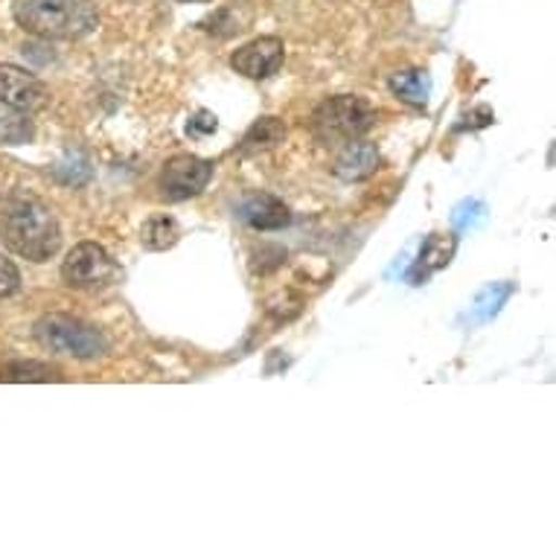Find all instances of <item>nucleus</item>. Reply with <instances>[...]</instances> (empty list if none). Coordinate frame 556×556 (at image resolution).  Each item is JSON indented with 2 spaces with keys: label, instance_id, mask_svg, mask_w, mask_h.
<instances>
[{
  "label": "nucleus",
  "instance_id": "nucleus-13",
  "mask_svg": "<svg viewBox=\"0 0 556 556\" xmlns=\"http://www.w3.org/2000/svg\"><path fill=\"white\" fill-rule=\"evenodd\" d=\"M391 91L396 93L402 102L422 109V105L429 102L431 79L426 71H400V74L391 76Z\"/></svg>",
  "mask_w": 556,
  "mask_h": 556
},
{
  "label": "nucleus",
  "instance_id": "nucleus-2",
  "mask_svg": "<svg viewBox=\"0 0 556 556\" xmlns=\"http://www.w3.org/2000/svg\"><path fill=\"white\" fill-rule=\"evenodd\" d=\"M12 15L24 33L45 41L79 38L97 27V12L88 0H15Z\"/></svg>",
  "mask_w": 556,
  "mask_h": 556
},
{
  "label": "nucleus",
  "instance_id": "nucleus-12",
  "mask_svg": "<svg viewBox=\"0 0 556 556\" xmlns=\"http://www.w3.org/2000/svg\"><path fill=\"white\" fill-rule=\"evenodd\" d=\"M283 140H286L283 119L263 117L248 128L245 137H242V143H239V152H242V155H260V152H268V149L280 147Z\"/></svg>",
  "mask_w": 556,
  "mask_h": 556
},
{
  "label": "nucleus",
  "instance_id": "nucleus-17",
  "mask_svg": "<svg viewBox=\"0 0 556 556\" xmlns=\"http://www.w3.org/2000/svg\"><path fill=\"white\" fill-rule=\"evenodd\" d=\"M33 135L36 128L29 114L0 105V147H21V143H29Z\"/></svg>",
  "mask_w": 556,
  "mask_h": 556
},
{
  "label": "nucleus",
  "instance_id": "nucleus-3",
  "mask_svg": "<svg viewBox=\"0 0 556 556\" xmlns=\"http://www.w3.org/2000/svg\"><path fill=\"white\" fill-rule=\"evenodd\" d=\"M33 336L45 350L71 358H97L109 353V341L100 329L74 315L50 312L45 318L36 320Z\"/></svg>",
  "mask_w": 556,
  "mask_h": 556
},
{
  "label": "nucleus",
  "instance_id": "nucleus-11",
  "mask_svg": "<svg viewBox=\"0 0 556 556\" xmlns=\"http://www.w3.org/2000/svg\"><path fill=\"white\" fill-rule=\"evenodd\" d=\"M251 21H254L251 7L242 3V0H239V3L233 0L230 7H225V10H219L216 15H211V18L201 21V29L216 38H230V36H239V33H245V29L251 27Z\"/></svg>",
  "mask_w": 556,
  "mask_h": 556
},
{
  "label": "nucleus",
  "instance_id": "nucleus-8",
  "mask_svg": "<svg viewBox=\"0 0 556 556\" xmlns=\"http://www.w3.org/2000/svg\"><path fill=\"white\" fill-rule=\"evenodd\" d=\"M286 47L277 36H260L230 55V67L248 79H268L283 67Z\"/></svg>",
  "mask_w": 556,
  "mask_h": 556
},
{
  "label": "nucleus",
  "instance_id": "nucleus-14",
  "mask_svg": "<svg viewBox=\"0 0 556 556\" xmlns=\"http://www.w3.org/2000/svg\"><path fill=\"white\" fill-rule=\"evenodd\" d=\"M178 239H181V228L173 216H152L140 228V242L147 251H166V248L178 245Z\"/></svg>",
  "mask_w": 556,
  "mask_h": 556
},
{
  "label": "nucleus",
  "instance_id": "nucleus-5",
  "mask_svg": "<svg viewBox=\"0 0 556 556\" xmlns=\"http://www.w3.org/2000/svg\"><path fill=\"white\" fill-rule=\"evenodd\" d=\"M117 265L109 256V251L97 242H79V245L64 256L62 280L71 289H102L114 283Z\"/></svg>",
  "mask_w": 556,
  "mask_h": 556
},
{
  "label": "nucleus",
  "instance_id": "nucleus-15",
  "mask_svg": "<svg viewBox=\"0 0 556 556\" xmlns=\"http://www.w3.org/2000/svg\"><path fill=\"white\" fill-rule=\"evenodd\" d=\"M59 367L45 362H10L0 367V382H62Z\"/></svg>",
  "mask_w": 556,
  "mask_h": 556
},
{
  "label": "nucleus",
  "instance_id": "nucleus-9",
  "mask_svg": "<svg viewBox=\"0 0 556 556\" xmlns=\"http://www.w3.org/2000/svg\"><path fill=\"white\" fill-rule=\"evenodd\" d=\"M379 166H382V152L376 149V143L356 137V140H346L344 149L338 152L332 173H336V178H341V181L356 184L379 173Z\"/></svg>",
  "mask_w": 556,
  "mask_h": 556
},
{
  "label": "nucleus",
  "instance_id": "nucleus-20",
  "mask_svg": "<svg viewBox=\"0 0 556 556\" xmlns=\"http://www.w3.org/2000/svg\"><path fill=\"white\" fill-rule=\"evenodd\" d=\"M178 3H207V0H178Z\"/></svg>",
  "mask_w": 556,
  "mask_h": 556
},
{
  "label": "nucleus",
  "instance_id": "nucleus-19",
  "mask_svg": "<svg viewBox=\"0 0 556 556\" xmlns=\"http://www.w3.org/2000/svg\"><path fill=\"white\" fill-rule=\"evenodd\" d=\"M216 128H219V119H216V114H211V111H199V114L190 119L187 131H190V135H213Z\"/></svg>",
  "mask_w": 556,
  "mask_h": 556
},
{
  "label": "nucleus",
  "instance_id": "nucleus-7",
  "mask_svg": "<svg viewBox=\"0 0 556 556\" xmlns=\"http://www.w3.org/2000/svg\"><path fill=\"white\" fill-rule=\"evenodd\" d=\"M50 91L36 74H29L18 64H0V105L24 111V114H38L47 109Z\"/></svg>",
  "mask_w": 556,
  "mask_h": 556
},
{
  "label": "nucleus",
  "instance_id": "nucleus-4",
  "mask_svg": "<svg viewBox=\"0 0 556 556\" xmlns=\"http://www.w3.org/2000/svg\"><path fill=\"white\" fill-rule=\"evenodd\" d=\"M376 109L365 97H353V93H341V97H329L315 109L312 114V131L320 143H346L365 137L376 126Z\"/></svg>",
  "mask_w": 556,
  "mask_h": 556
},
{
  "label": "nucleus",
  "instance_id": "nucleus-1",
  "mask_svg": "<svg viewBox=\"0 0 556 556\" xmlns=\"http://www.w3.org/2000/svg\"><path fill=\"white\" fill-rule=\"evenodd\" d=\"M0 237L12 254L29 263H47L62 248V228L50 204L21 190L0 199Z\"/></svg>",
  "mask_w": 556,
  "mask_h": 556
},
{
  "label": "nucleus",
  "instance_id": "nucleus-18",
  "mask_svg": "<svg viewBox=\"0 0 556 556\" xmlns=\"http://www.w3.org/2000/svg\"><path fill=\"white\" fill-rule=\"evenodd\" d=\"M21 289V274L12 260L0 254V298H12Z\"/></svg>",
  "mask_w": 556,
  "mask_h": 556
},
{
  "label": "nucleus",
  "instance_id": "nucleus-16",
  "mask_svg": "<svg viewBox=\"0 0 556 556\" xmlns=\"http://www.w3.org/2000/svg\"><path fill=\"white\" fill-rule=\"evenodd\" d=\"M452 254H455V239H443V237H429L426 239V245H422L420 251V260H417V265H414V280H426L431 271H438V268H443V265H448V260H452Z\"/></svg>",
  "mask_w": 556,
  "mask_h": 556
},
{
  "label": "nucleus",
  "instance_id": "nucleus-10",
  "mask_svg": "<svg viewBox=\"0 0 556 556\" xmlns=\"http://www.w3.org/2000/svg\"><path fill=\"white\" fill-rule=\"evenodd\" d=\"M239 219L254 230H280L292 222V211L280 199L268 195V192H254V195H248L242 201Z\"/></svg>",
  "mask_w": 556,
  "mask_h": 556
},
{
  "label": "nucleus",
  "instance_id": "nucleus-6",
  "mask_svg": "<svg viewBox=\"0 0 556 556\" xmlns=\"http://www.w3.org/2000/svg\"><path fill=\"white\" fill-rule=\"evenodd\" d=\"M213 178V164L204 157L195 155H175L173 161H166L164 173H161V195L166 201H184L199 195Z\"/></svg>",
  "mask_w": 556,
  "mask_h": 556
}]
</instances>
